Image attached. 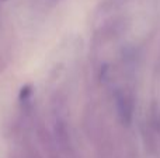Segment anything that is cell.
<instances>
[{"label": "cell", "instance_id": "cell-1", "mask_svg": "<svg viewBox=\"0 0 160 158\" xmlns=\"http://www.w3.org/2000/svg\"><path fill=\"white\" fill-rule=\"evenodd\" d=\"M115 108L117 115L122 126H131L133 119V109H135V102H133V94L127 88H118L115 91Z\"/></svg>", "mask_w": 160, "mask_h": 158}, {"label": "cell", "instance_id": "cell-2", "mask_svg": "<svg viewBox=\"0 0 160 158\" xmlns=\"http://www.w3.org/2000/svg\"><path fill=\"white\" fill-rule=\"evenodd\" d=\"M35 130H37V136H38V140H39V144L42 146V148H44L48 158H62L61 153L58 150V146L55 143V139H53V134L44 125V122L37 123Z\"/></svg>", "mask_w": 160, "mask_h": 158}, {"label": "cell", "instance_id": "cell-3", "mask_svg": "<svg viewBox=\"0 0 160 158\" xmlns=\"http://www.w3.org/2000/svg\"><path fill=\"white\" fill-rule=\"evenodd\" d=\"M127 25H128V22L125 18H115L104 25V28L101 31V36L104 39L117 38V36L124 34V31L127 30Z\"/></svg>", "mask_w": 160, "mask_h": 158}, {"label": "cell", "instance_id": "cell-4", "mask_svg": "<svg viewBox=\"0 0 160 158\" xmlns=\"http://www.w3.org/2000/svg\"><path fill=\"white\" fill-rule=\"evenodd\" d=\"M146 123L155 133H160V106L158 105V102L150 104L149 119H148Z\"/></svg>", "mask_w": 160, "mask_h": 158}, {"label": "cell", "instance_id": "cell-5", "mask_svg": "<svg viewBox=\"0 0 160 158\" xmlns=\"http://www.w3.org/2000/svg\"><path fill=\"white\" fill-rule=\"evenodd\" d=\"M0 2H8V0H0Z\"/></svg>", "mask_w": 160, "mask_h": 158}]
</instances>
